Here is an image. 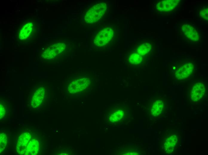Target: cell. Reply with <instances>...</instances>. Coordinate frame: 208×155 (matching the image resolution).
Segmentation results:
<instances>
[{
  "label": "cell",
  "mask_w": 208,
  "mask_h": 155,
  "mask_svg": "<svg viewBox=\"0 0 208 155\" xmlns=\"http://www.w3.org/2000/svg\"><path fill=\"white\" fill-rule=\"evenodd\" d=\"M65 45L64 44L58 43L50 46L46 51L48 58H54L64 50Z\"/></svg>",
  "instance_id": "cell-10"
},
{
  "label": "cell",
  "mask_w": 208,
  "mask_h": 155,
  "mask_svg": "<svg viewBox=\"0 0 208 155\" xmlns=\"http://www.w3.org/2000/svg\"><path fill=\"white\" fill-rule=\"evenodd\" d=\"M113 35L114 31L111 28H104L97 34L94 39V43L97 46H104L111 41Z\"/></svg>",
  "instance_id": "cell-2"
},
{
  "label": "cell",
  "mask_w": 208,
  "mask_h": 155,
  "mask_svg": "<svg viewBox=\"0 0 208 155\" xmlns=\"http://www.w3.org/2000/svg\"><path fill=\"white\" fill-rule=\"evenodd\" d=\"M151 49V44L148 43H145L139 46L137 48V50L138 54L142 56L148 53Z\"/></svg>",
  "instance_id": "cell-15"
},
{
  "label": "cell",
  "mask_w": 208,
  "mask_h": 155,
  "mask_svg": "<svg viewBox=\"0 0 208 155\" xmlns=\"http://www.w3.org/2000/svg\"><path fill=\"white\" fill-rule=\"evenodd\" d=\"M124 111L122 110H118L114 111L109 117L110 121L113 123L119 121L123 117Z\"/></svg>",
  "instance_id": "cell-14"
},
{
  "label": "cell",
  "mask_w": 208,
  "mask_h": 155,
  "mask_svg": "<svg viewBox=\"0 0 208 155\" xmlns=\"http://www.w3.org/2000/svg\"><path fill=\"white\" fill-rule=\"evenodd\" d=\"M45 94V90L43 87H40L35 92L31 101V105L33 108L40 105L44 99Z\"/></svg>",
  "instance_id": "cell-9"
},
{
  "label": "cell",
  "mask_w": 208,
  "mask_h": 155,
  "mask_svg": "<svg viewBox=\"0 0 208 155\" xmlns=\"http://www.w3.org/2000/svg\"><path fill=\"white\" fill-rule=\"evenodd\" d=\"M107 8V5L104 2L94 5L86 12L84 17L85 21L90 24L96 22L103 16Z\"/></svg>",
  "instance_id": "cell-1"
},
{
  "label": "cell",
  "mask_w": 208,
  "mask_h": 155,
  "mask_svg": "<svg viewBox=\"0 0 208 155\" xmlns=\"http://www.w3.org/2000/svg\"><path fill=\"white\" fill-rule=\"evenodd\" d=\"M142 60V57L135 52L132 53L129 57V62L134 65L140 63Z\"/></svg>",
  "instance_id": "cell-16"
},
{
  "label": "cell",
  "mask_w": 208,
  "mask_h": 155,
  "mask_svg": "<svg viewBox=\"0 0 208 155\" xmlns=\"http://www.w3.org/2000/svg\"><path fill=\"white\" fill-rule=\"evenodd\" d=\"M182 30L186 37L193 41L199 40L200 35L196 29L190 24H186L182 25Z\"/></svg>",
  "instance_id": "cell-8"
},
{
  "label": "cell",
  "mask_w": 208,
  "mask_h": 155,
  "mask_svg": "<svg viewBox=\"0 0 208 155\" xmlns=\"http://www.w3.org/2000/svg\"><path fill=\"white\" fill-rule=\"evenodd\" d=\"M194 68V65L192 63H186L177 70L175 73L176 77L178 79H185L192 74Z\"/></svg>",
  "instance_id": "cell-7"
},
{
  "label": "cell",
  "mask_w": 208,
  "mask_h": 155,
  "mask_svg": "<svg viewBox=\"0 0 208 155\" xmlns=\"http://www.w3.org/2000/svg\"><path fill=\"white\" fill-rule=\"evenodd\" d=\"M39 143L35 139L31 140L27 147L24 155H35L38 153L39 151Z\"/></svg>",
  "instance_id": "cell-12"
},
{
  "label": "cell",
  "mask_w": 208,
  "mask_h": 155,
  "mask_svg": "<svg viewBox=\"0 0 208 155\" xmlns=\"http://www.w3.org/2000/svg\"><path fill=\"white\" fill-rule=\"evenodd\" d=\"M201 16L204 19L207 21L208 19V9L206 8L201 10L200 12Z\"/></svg>",
  "instance_id": "cell-18"
},
{
  "label": "cell",
  "mask_w": 208,
  "mask_h": 155,
  "mask_svg": "<svg viewBox=\"0 0 208 155\" xmlns=\"http://www.w3.org/2000/svg\"><path fill=\"white\" fill-rule=\"evenodd\" d=\"M0 119H1L5 116V110L4 106L1 104H0Z\"/></svg>",
  "instance_id": "cell-19"
},
{
  "label": "cell",
  "mask_w": 208,
  "mask_h": 155,
  "mask_svg": "<svg viewBox=\"0 0 208 155\" xmlns=\"http://www.w3.org/2000/svg\"><path fill=\"white\" fill-rule=\"evenodd\" d=\"M163 107V103L161 100H155L152 104L151 108V113L152 115L157 117L162 113Z\"/></svg>",
  "instance_id": "cell-13"
},
{
  "label": "cell",
  "mask_w": 208,
  "mask_h": 155,
  "mask_svg": "<svg viewBox=\"0 0 208 155\" xmlns=\"http://www.w3.org/2000/svg\"><path fill=\"white\" fill-rule=\"evenodd\" d=\"M177 141V137L175 135H172L167 138L164 144L165 152L169 154L173 153L174 151Z\"/></svg>",
  "instance_id": "cell-11"
},
{
  "label": "cell",
  "mask_w": 208,
  "mask_h": 155,
  "mask_svg": "<svg viewBox=\"0 0 208 155\" xmlns=\"http://www.w3.org/2000/svg\"><path fill=\"white\" fill-rule=\"evenodd\" d=\"M31 138L30 134L27 132L22 133L19 137L16 145V151L19 154H25Z\"/></svg>",
  "instance_id": "cell-4"
},
{
  "label": "cell",
  "mask_w": 208,
  "mask_h": 155,
  "mask_svg": "<svg viewBox=\"0 0 208 155\" xmlns=\"http://www.w3.org/2000/svg\"><path fill=\"white\" fill-rule=\"evenodd\" d=\"M179 0H164L160 1L156 6L157 9L162 12H168L174 10L178 5Z\"/></svg>",
  "instance_id": "cell-6"
},
{
  "label": "cell",
  "mask_w": 208,
  "mask_h": 155,
  "mask_svg": "<svg viewBox=\"0 0 208 155\" xmlns=\"http://www.w3.org/2000/svg\"><path fill=\"white\" fill-rule=\"evenodd\" d=\"M90 80L85 77L81 78L72 81L68 87V90L71 93H75L82 91L88 86Z\"/></svg>",
  "instance_id": "cell-3"
},
{
  "label": "cell",
  "mask_w": 208,
  "mask_h": 155,
  "mask_svg": "<svg viewBox=\"0 0 208 155\" xmlns=\"http://www.w3.org/2000/svg\"><path fill=\"white\" fill-rule=\"evenodd\" d=\"M205 92V87L202 83L198 82L195 83L191 91V100L194 102L200 100L204 96Z\"/></svg>",
  "instance_id": "cell-5"
},
{
  "label": "cell",
  "mask_w": 208,
  "mask_h": 155,
  "mask_svg": "<svg viewBox=\"0 0 208 155\" xmlns=\"http://www.w3.org/2000/svg\"><path fill=\"white\" fill-rule=\"evenodd\" d=\"M7 137L4 133L0 134V153L5 148L7 142Z\"/></svg>",
  "instance_id": "cell-17"
}]
</instances>
